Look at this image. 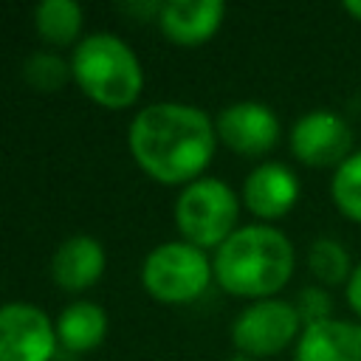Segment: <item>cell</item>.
<instances>
[{
	"instance_id": "9a60e30c",
	"label": "cell",
	"mask_w": 361,
	"mask_h": 361,
	"mask_svg": "<svg viewBox=\"0 0 361 361\" xmlns=\"http://www.w3.org/2000/svg\"><path fill=\"white\" fill-rule=\"evenodd\" d=\"M85 11L76 0H42L34 6V28L42 42L54 48L76 45L82 37Z\"/></svg>"
},
{
	"instance_id": "44dd1931",
	"label": "cell",
	"mask_w": 361,
	"mask_h": 361,
	"mask_svg": "<svg viewBox=\"0 0 361 361\" xmlns=\"http://www.w3.org/2000/svg\"><path fill=\"white\" fill-rule=\"evenodd\" d=\"M124 11L138 14V17H147V14H155V17H158L161 3H127V6H124Z\"/></svg>"
},
{
	"instance_id": "4fadbf2b",
	"label": "cell",
	"mask_w": 361,
	"mask_h": 361,
	"mask_svg": "<svg viewBox=\"0 0 361 361\" xmlns=\"http://www.w3.org/2000/svg\"><path fill=\"white\" fill-rule=\"evenodd\" d=\"M293 361H361V322L327 319L302 330Z\"/></svg>"
},
{
	"instance_id": "30bf717a",
	"label": "cell",
	"mask_w": 361,
	"mask_h": 361,
	"mask_svg": "<svg viewBox=\"0 0 361 361\" xmlns=\"http://www.w3.org/2000/svg\"><path fill=\"white\" fill-rule=\"evenodd\" d=\"M299 195H302L299 178L282 161H262V164H257L245 175L243 189H240L243 206L254 217H259L262 223H274V220L290 214L293 206L299 203Z\"/></svg>"
},
{
	"instance_id": "7a4b0ae2",
	"label": "cell",
	"mask_w": 361,
	"mask_h": 361,
	"mask_svg": "<svg viewBox=\"0 0 361 361\" xmlns=\"http://www.w3.org/2000/svg\"><path fill=\"white\" fill-rule=\"evenodd\" d=\"M214 282L248 302L276 296L293 276L296 251L285 231L268 223L240 226L212 257Z\"/></svg>"
},
{
	"instance_id": "3957f363",
	"label": "cell",
	"mask_w": 361,
	"mask_h": 361,
	"mask_svg": "<svg viewBox=\"0 0 361 361\" xmlns=\"http://www.w3.org/2000/svg\"><path fill=\"white\" fill-rule=\"evenodd\" d=\"M71 73L79 90L110 110L135 104L144 90V68L135 51L110 31H93L73 45Z\"/></svg>"
},
{
	"instance_id": "d6986e66",
	"label": "cell",
	"mask_w": 361,
	"mask_h": 361,
	"mask_svg": "<svg viewBox=\"0 0 361 361\" xmlns=\"http://www.w3.org/2000/svg\"><path fill=\"white\" fill-rule=\"evenodd\" d=\"M293 307H296V313H299V319H302L305 327L333 319V296L322 285H305V288H299V293L293 299Z\"/></svg>"
},
{
	"instance_id": "5b68a950",
	"label": "cell",
	"mask_w": 361,
	"mask_h": 361,
	"mask_svg": "<svg viewBox=\"0 0 361 361\" xmlns=\"http://www.w3.org/2000/svg\"><path fill=\"white\" fill-rule=\"evenodd\" d=\"M212 279V257L186 240H166L155 245L141 265L144 290L164 305H186L200 299Z\"/></svg>"
},
{
	"instance_id": "ac0fdd59",
	"label": "cell",
	"mask_w": 361,
	"mask_h": 361,
	"mask_svg": "<svg viewBox=\"0 0 361 361\" xmlns=\"http://www.w3.org/2000/svg\"><path fill=\"white\" fill-rule=\"evenodd\" d=\"M23 79L39 93H54L65 87V82L73 79V73H71V62L62 59L59 54L37 51L23 62Z\"/></svg>"
},
{
	"instance_id": "277c9868",
	"label": "cell",
	"mask_w": 361,
	"mask_h": 361,
	"mask_svg": "<svg viewBox=\"0 0 361 361\" xmlns=\"http://www.w3.org/2000/svg\"><path fill=\"white\" fill-rule=\"evenodd\" d=\"M240 195L220 178L203 175L180 189L175 197V228L180 231V240L197 245V248H220L240 226Z\"/></svg>"
},
{
	"instance_id": "7c38bea8",
	"label": "cell",
	"mask_w": 361,
	"mask_h": 361,
	"mask_svg": "<svg viewBox=\"0 0 361 361\" xmlns=\"http://www.w3.org/2000/svg\"><path fill=\"white\" fill-rule=\"evenodd\" d=\"M107 268L104 245L90 234H73L62 240L51 259L54 282L68 293H82L93 288Z\"/></svg>"
},
{
	"instance_id": "5bb4252c",
	"label": "cell",
	"mask_w": 361,
	"mask_h": 361,
	"mask_svg": "<svg viewBox=\"0 0 361 361\" xmlns=\"http://www.w3.org/2000/svg\"><path fill=\"white\" fill-rule=\"evenodd\" d=\"M54 327H56L59 350L68 355H82V353L96 350L104 341L110 319L102 305L90 299H76L59 310Z\"/></svg>"
},
{
	"instance_id": "2e32d148",
	"label": "cell",
	"mask_w": 361,
	"mask_h": 361,
	"mask_svg": "<svg viewBox=\"0 0 361 361\" xmlns=\"http://www.w3.org/2000/svg\"><path fill=\"white\" fill-rule=\"evenodd\" d=\"M353 257L347 251V245L336 237H316L307 248V271L313 274V279L322 288H336V285H347L350 274H353Z\"/></svg>"
},
{
	"instance_id": "52a82bcc",
	"label": "cell",
	"mask_w": 361,
	"mask_h": 361,
	"mask_svg": "<svg viewBox=\"0 0 361 361\" xmlns=\"http://www.w3.org/2000/svg\"><path fill=\"white\" fill-rule=\"evenodd\" d=\"M353 144H355V135H353L350 121L341 113L327 110V107L302 113L288 133L290 155L310 169L341 166L355 152Z\"/></svg>"
},
{
	"instance_id": "e0dca14e",
	"label": "cell",
	"mask_w": 361,
	"mask_h": 361,
	"mask_svg": "<svg viewBox=\"0 0 361 361\" xmlns=\"http://www.w3.org/2000/svg\"><path fill=\"white\" fill-rule=\"evenodd\" d=\"M330 200L341 217L361 226V149H355L330 178Z\"/></svg>"
},
{
	"instance_id": "ba28073f",
	"label": "cell",
	"mask_w": 361,
	"mask_h": 361,
	"mask_svg": "<svg viewBox=\"0 0 361 361\" xmlns=\"http://www.w3.org/2000/svg\"><path fill=\"white\" fill-rule=\"evenodd\" d=\"M59 353L56 327L31 302L0 305V361H54Z\"/></svg>"
},
{
	"instance_id": "7402d4cb",
	"label": "cell",
	"mask_w": 361,
	"mask_h": 361,
	"mask_svg": "<svg viewBox=\"0 0 361 361\" xmlns=\"http://www.w3.org/2000/svg\"><path fill=\"white\" fill-rule=\"evenodd\" d=\"M341 11L361 23V0H344V3H341Z\"/></svg>"
},
{
	"instance_id": "603a6c76",
	"label": "cell",
	"mask_w": 361,
	"mask_h": 361,
	"mask_svg": "<svg viewBox=\"0 0 361 361\" xmlns=\"http://www.w3.org/2000/svg\"><path fill=\"white\" fill-rule=\"evenodd\" d=\"M228 361H257V358H248V355H243V353H237V355H231Z\"/></svg>"
},
{
	"instance_id": "8992f818",
	"label": "cell",
	"mask_w": 361,
	"mask_h": 361,
	"mask_svg": "<svg viewBox=\"0 0 361 361\" xmlns=\"http://www.w3.org/2000/svg\"><path fill=\"white\" fill-rule=\"evenodd\" d=\"M305 324L293 302L271 296L248 302L231 322V344L248 358H268L288 347H296Z\"/></svg>"
},
{
	"instance_id": "9c48e42d",
	"label": "cell",
	"mask_w": 361,
	"mask_h": 361,
	"mask_svg": "<svg viewBox=\"0 0 361 361\" xmlns=\"http://www.w3.org/2000/svg\"><path fill=\"white\" fill-rule=\"evenodd\" d=\"M214 130L220 144H226L231 152L245 158L268 155L282 135V124L274 107L251 99L223 107L214 118Z\"/></svg>"
},
{
	"instance_id": "ffe728a7",
	"label": "cell",
	"mask_w": 361,
	"mask_h": 361,
	"mask_svg": "<svg viewBox=\"0 0 361 361\" xmlns=\"http://www.w3.org/2000/svg\"><path fill=\"white\" fill-rule=\"evenodd\" d=\"M344 299H347L350 310L361 322V262H355V268H353V274H350V279L344 285Z\"/></svg>"
},
{
	"instance_id": "6da1fadb",
	"label": "cell",
	"mask_w": 361,
	"mask_h": 361,
	"mask_svg": "<svg viewBox=\"0 0 361 361\" xmlns=\"http://www.w3.org/2000/svg\"><path fill=\"white\" fill-rule=\"evenodd\" d=\"M133 161L164 186H186L203 178L217 149V130L206 110L183 102L141 107L127 127Z\"/></svg>"
},
{
	"instance_id": "8fae6325",
	"label": "cell",
	"mask_w": 361,
	"mask_h": 361,
	"mask_svg": "<svg viewBox=\"0 0 361 361\" xmlns=\"http://www.w3.org/2000/svg\"><path fill=\"white\" fill-rule=\"evenodd\" d=\"M226 17L220 0H166L158 11V25L164 37L180 48H197L209 42Z\"/></svg>"
}]
</instances>
